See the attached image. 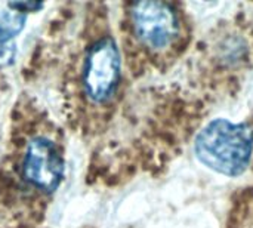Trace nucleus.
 <instances>
[{"label":"nucleus","instance_id":"nucleus-1","mask_svg":"<svg viewBox=\"0 0 253 228\" xmlns=\"http://www.w3.org/2000/svg\"><path fill=\"white\" fill-rule=\"evenodd\" d=\"M129 18L135 39L153 56L173 59L188 45V25L178 4L168 1L132 3Z\"/></svg>","mask_w":253,"mask_h":228},{"label":"nucleus","instance_id":"nucleus-6","mask_svg":"<svg viewBox=\"0 0 253 228\" xmlns=\"http://www.w3.org/2000/svg\"><path fill=\"white\" fill-rule=\"evenodd\" d=\"M227 228H253V188H246L234 200Z\"/></svg>","mask_w":253,"mask_h":228},{"label":"nucleus","instance_id":"nucleus-7","mask_svg":"<svg viewBox=\"0 0 253 228\" xmlns=\"http://www.w3.org/2000/svg\"><path fill=\"white\" fill-rule=\"evenodd\" d=\"M7 7L10 10L24 13V12H36L43 7V3H36V1H12L7 3Z\"/></svg>","mask_w":253,"mask_h":228},{"label":"nucleus","instance_id":"nucleus-4","mask_svg":"<svg viewBox=\"0 0 253 228\" xmlns=\"http://www.w3.org/2000/svg\"><path fill=\"white\" fill-rule=\"evenodd\" d=\"M21 178L33 190L53 193L64 178V159L59 147L46 137H34L25 145Z\"/></svg>","mask_w":253,"mask_h":228},{"label":"nucleus","instance_id":"nucleus-5","mask_svg":"<svg viewBox=\"0 0 253 228\" xmlns=\"http://www.w3.org/2000/svg\"><path fill=\"white\" fill-rule=\"evenodd\" d=\"M25 25V15L6 10L0 13V67L10 65L16 55L13 39L22 31Z\"/></svg>","mask_w":253,"mask_h":228},{"label":"nucleus","instance_id":"nucleus-3","mask_svg":"<svg viewBox=\"0 0 253 228\" xmlns=\"http://www.w3.org/2000/svg\"><path fill=\"white\" fill-rule=\"evenodd\" d=\"M122 76V58L117 43L105 36L96 40L83 61V92L93 104L110 101L117 92Z\"/></svg>","mask_w":253,"mask_h":228},{"label":"nucleus","instance_id":"nucleus-2","mask_svg":"<svg viewBox=\"0 0 253 228\" xmlns=\"http://www.w3.org/2000/svg\"><path fill=\"white\" fill-rule=\"evenodd\" d=\"M196 157L209 169L225 177L246 172L253 156V122H209L196 137Z\"/></svg>","mask_w":253,"mask_h":228}]
</instances>
